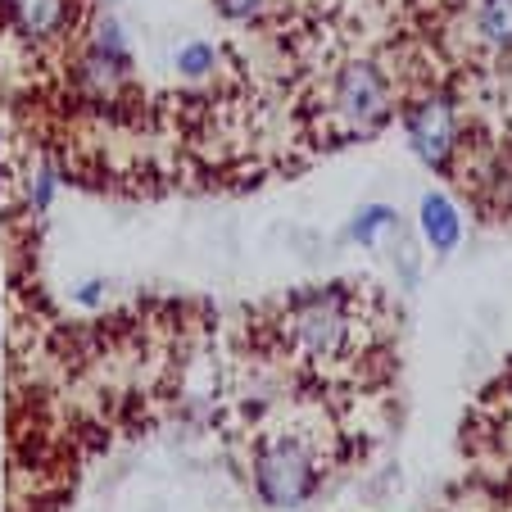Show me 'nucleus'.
<instances>
[{
	"label": "nucleus",
	"instance_id": "20e7f679",
	"mask_svg": "<svg viewBox=\"0 0 512 512\" xmlns=\"http://www.w3.org/2000/svg\"><path fill=\"white\" fill-rule=\"evenodd\" d=\"M404 127H408V145H413V155L422 159L426 168H440V173H445L449 159H454V150H458L454 105H449L445 96H426L404 114Z\"/></svg>",
	"mask_w": 512,
	"mask_h": 512
},
{
	"label": "nucleus",
	"instance_id": "f257e3e1",
	"mask_svg": "<svg viewBox=\"0 0 512 512\" xmlns=\"http://www.w3.org/2000/svg\"><path fill=\"white\" fill-rule=\"evenodd\" d=\"M331 136L340 141H354V136L377 132L390 118V82L372 59H354L336 73L331 82Z\"/></svg>",
	"mask_w": 512,
	"mask_h": 512
},
{
	"label": "nucleus",
	"instance_id": "6e6552de",
	"mask_svg": "<svg viewBox=\"0 0 512 512\" xmlns=\"http://www.w3.org/2000/svg\"><path fill=\"white\" fill-rule=\"evenodd\" d=\"M173 64H177V73H182L186 82H204V78H213V73H218V46H213V41H204V37H191V41H182V46H177Z\"/></svg>",
	"mask_w": 512,
	"mask_h": 512
},
{
	"label": "nucleus",
	"instance_id": "9d476101",
	"mask_svg": "<svg viewBox=\"0 0 512 512\" xmlns=\"http://www.w3.org/2000/svg\"><path fill=\"white\" fill-rule=\"evenodd\" d=\"M213 5H218V14H223V19L245 23V19H254V14H259L268 0H213Z\"/></svg>",
	"mask_w": 512,
	"mask_h": 512
},
{
	"label": "nucleus",
	"instance_id": "0eeeda50",
	"mask_svg": "<svg viewBox=\"0 0 512 512\" xmlns=\"http://www.w3.org/2000/svg\"><path fill=\"white\" fill-rule=\"evenodd\" d=\"M399 227V213L390 209V204H363V209L354 213V223H349V241L354 245H381V236H390Z\"/></svg>",
	"mask_w": 512,
	"mask_h": 512
},
{
	"label": "nucleus",
	"instance_id": "f03ea898",
	"mask_svg": "<svg viewBox=\"0 0 512 512\" xmlns=\"http://www.w3.org/2000/svg\"><path fill=\"white\" fill-rule=\"evenodd\" d=\"M318 485H322L318 458L295 435L268 440L259 449V458H254V494L268 508H300V503H309L318 494Z\"/></svg>",
	"mask_w": 512,
	"mask_h": 512
},
{
	"label": "nucleus",
	"instance_id": "39448f33",
	"mask_svg": "<svg viewBox=\"0 0 512 512\" xmlns=\"http://www.w3.org/2000/svg\"><path fill=\"white\" fill-rule=\"evenodd\" d=\"M10 23L23 41H55L73 23V0H5Z\"/></svg>",
	"mask_w": 512,
	"mask_h": 512
},
{
	"label": "nucleus",
	"instance_id": "1a4fd4ad",
	"mask_svg": "<svg viewBox=\"0 0 512 512\" xmlns=\"http://www.w3.org/2000/svg\"><path fill=\"white\" fill-rule=\"evenodd\" d=\"M476 28H481L485 46L512 50V0H481V10H476Z\"/></svg>",
	"mask_w": 512,
	"mask_h": 512
},
{
	"label": "nucleus",
	"instance_id": "7ed1b4c3",
	"mask_svg": "<svg viewBox=\"0 0 512 512\" xmlns=\"http://www.w3.org/2000/svg\"><path fill=\"white\" fill-rule=\"evenodd\" d=\"M286 331L295 336V345L309 358H318V363L340 358L349 349V336H354L345 295H340V290H309V295H300V300L290 304Z\"/></svg>",
	"mask_w": 512,
	"mask_h": 512
},
{
	"label": "nucleus",
	"instance_id": "423d86ee",
	"mask_svg": "<svg viewBox=\"0 0 512 512\" xmlns=\"http://www.w3.org/2000/svg\"><path fill=\"white\" fill-rule=\"evenodd\" d=\"M422 236L435 254H454L458 241H463V218H458L454 200L440 191L422 195Z\"/></svg>",
	"mask_w": 512,
	"mask_h": 512
}]
</instances>
